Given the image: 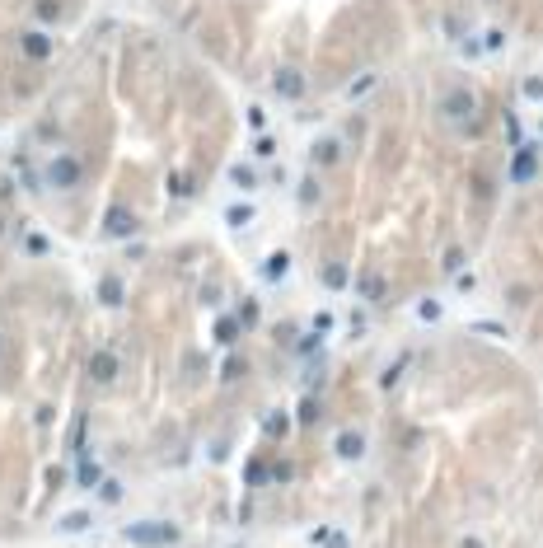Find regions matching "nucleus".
Segmentation results:
<instances>
[{
    "instance_id": "1",
    "label": "nucleus",
    "mask_w": 543,
    "mask_h": 548,
    "mask_svg": "<svg viewBox=\"0 0 543 548\" xmlns=\"http://www.w3.org/2000/svg\"><path fill=\"white\" fill-rule=\"evenodd\" d=\"M338 450H342V454H361V436H342Z\"/></svg>"
}]
</instances>
